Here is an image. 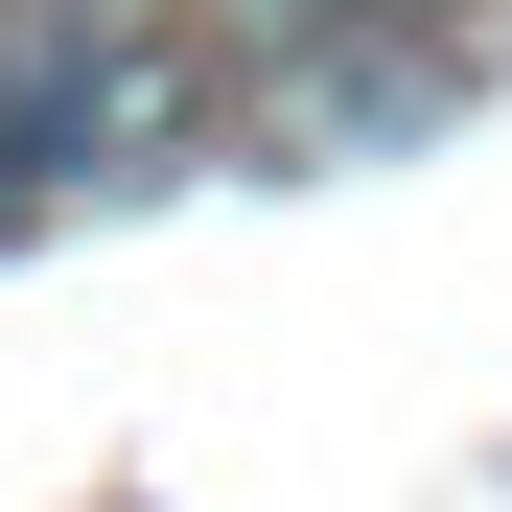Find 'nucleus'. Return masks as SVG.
I'll return each mask as SVG.
<instances>
[{
    "instance_id": "f257e3e1",
    "label": "nucleus",
    "mask_w": 512,
    "mask_h": 512,
    "mask_svg": "<svg viewBox=\"0 0 512 512\" xmlns=\"http://www.w3.org/2000/svg\"><path fill=\"white\" fill-rule=\"evenodd\" d=\"M256 24H303V47H373V24H419V0H256Z\"/></svg>"
}]
</instances>
